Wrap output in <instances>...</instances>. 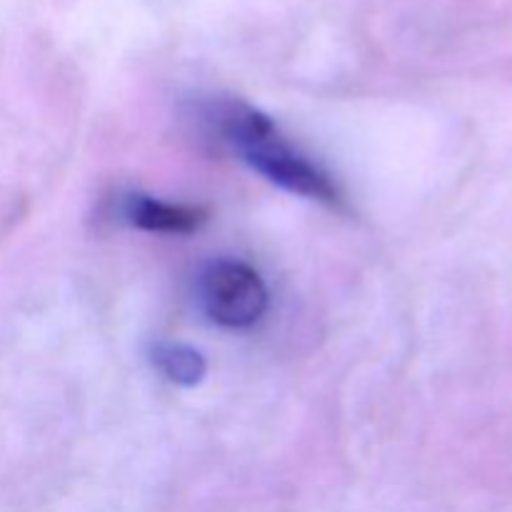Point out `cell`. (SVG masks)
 I'll return each instance as SVG.
<instances>
[{"mask_svg":"<svg viewBox=\"0 0 512 512\" xmlns=\"http://www.w3.org/2000/svg\"><path fill=\"white\" fill-rule=\"evenodd\" d=\"M203 118L243 163L273 185L318 203H340V190L330 173L295 148L263 110L243 100L220 98L203 105Z\"/></svg>","mask_w":512,"mask_h":512,"instance_id":"cell-1","label":"cell"},{"mask_svg":"<svg viewBox=\"0 0 512 512\" xmlns=\"http://www.w3.org/2000/svg\"><path fill=\"white\" fill-rule=\"evenodd\" d=\"M198 303L210 323L248 330L268 313L270 295L255 268L240 260H213L198 275Z\"/></svg>","mask_w":512,"mask_h":512,"instance_id":"cell-2","label":"cell"},{"mask_svg":"<svg viewBox=\"0 0 512 512\" xmlns=\"http://www.w3.org/2000/svg\"><path fill=\"white\" fill-rule=\"evenodd\" d=\"M120 215L128 225L143 233L190 235L208 223L210 213L203 205L170 203L145 193H128L120 200Z\"/></svg>","mask_w":512,"mask_h":512,"instance_id":"cell-3","label":"cell"},{"mask_svg":"<svg viewBox=\"0 0 512 512\" xmlns=\"http://www.w3.org/2000/svg\"><path fill=\"white\" fill-rule=\"evenodd\" d=\"M150 360L165 380L183 385V388L203 383L205 373H208L203 353L183 343H158L150 353Z\"/></svg>","mask_w":512,"mask_h":512,"instance_id":"cell-4","label":"cell"}]
</instances>
